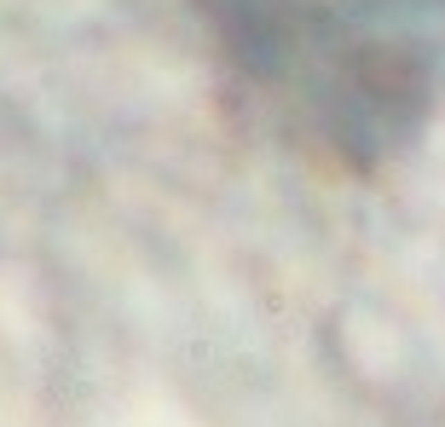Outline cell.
Listing matches in <instances>:
<instances>
[{"label": "cell", "mask_w": 445, "mask_h": 427, "mask_svg": "<svg viewBox=\"0 0 445 427\" xmlns=\"http://www.w3.org/2000/svg\"><path fill=\"white\" fill-rule=\"evenodd\" d=\"M220 18L336 151L388 156L445 98V0H220Z\"/></svg>", "instance_id": "obj_1"}]
</instances>
